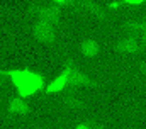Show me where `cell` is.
<instances>
[{"label": "cell", "instance_id": "obj_1", "mask_svg": "<svg viewBox=\"0 0 146 129\" xmlns=\"http://www.w3.org/2000/svg\"><path fill=\"white\" fill-rule=\"evenodd\" d=\"M9 78H10L17 95L26 97V98L39 92L44 85L42 76L31 70H12V71H9Z\"/></svg>", "mask_w": 146, "mask_h": 129}, {"label": "cell", "instance_id": "obj_2", "mask_svg": "<svg viewBox=\"0 0 146 129\" xmlns=\"http://www.w3.org/2000/svg\"><path fill=\"white\" fill-rule=\"evenodd\" d=\"M68 83H70V71H63V73H61V75H58L53 82H49V85H48L46 92H48V94L60 92V90H63Z\"/></svg>", "mask_w": 146, "mask_h": 129}, {"label": "cell", "instance_id": "obj_3", "mask_svg": "<svg viewBox=\"0 0 146 129\" xmlns=\"http://www.w3.org/2000/svg\"><path fill=\"white\" fill-rule=\"evenodd\" d=\"M26 97H17V98H14L10 104H9V110L10 112H14V114H26L27 112V109H29V105H27V102L24 100Z\"/></svg>", "mask_w": 146, "mask_h": 129}, {"label": "cell", "instance_id": "obj_4", "mask_svg": "<svg viewBox=\"0 0 146 129\" xmlns=\"http://www.w3.org/2000/svg\"><path fill=\"white\" fill-rule=\"evenodd\" d=\"M82 51H83L85 56H95L99 53V44L95 41H92V39H87L83 43V46H82Z\"/></svg>", "mask_w": 146, "mask_h": 129}, {"label": "cell", "instance_id": "obj_5", "mask_svg": "<svg viewBox=\"0 0 146 129\" xmlns=\"http://www.w3.org/2000/svg\"><path fill=\"white\" fill-rule=\"evenodd\" d=\"M129 5H139V3H143L145 0H126Z\"/></svg>", "mask_w": 146, "mask_h": 129}, {"label": "cell", "instance_id": "obj_6", "mask_svg": "<svg viewBox=\"0 0 146 129\" xmlns=\"http://www.w3.org/2000/svg\"><path fill=\"white\" fill-rule=\"evenodd\" d=\"M56 3H65V2H70V0H54Z\"/></svg>", "mask_w": 146, "mask_h": 129}]
</instances>
